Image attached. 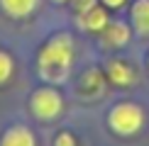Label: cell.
I'll use <instances>...</instances> for the list:
<instances>
[{
    "label": "cell",
    "instance_id": "1",
    "mask_svg": "<svg viewBox=\"0 0 149 146\" xmlns=\"http://www.w3.org/2000/svg\"><path fill=\"white\" fill-rule=\"evenodd\" d=\"M73 66V41L69 34L54 36L39 51V76L49 83H64Z\"/></svg>",
    "mask_w": 149,
    "mask_h": 146
},
{
    "label": "cell",
    "instance_id": "2",
    "mask_svg": "<svg viewBox=\"0 0 149 146\" xmlns=\"http://www.w3.org/2000/svg\"><path fill=\"white\" fill-rule=\"evenodd\" d=\"M110 127L122 134V136H130V134L139 132L142 129V122H144V112L132 105V102H122V105H115L110 110Z\"/></svg>",
    "mask_w": 149,
    "mask_h": 146
},
{
    "label": "cell",
    "instance_id": "3",
    "mask_svg": "<svg viewBox=\"0 0 149 146\" xmlns=\"http://www.w3.org/2000/svg\"><path fill=\"white\" fill-rule=\"evenodd\" d=\"M32 112L42 119H54L61 112V95L54 88H39L32 95Z\"/></svg>",
    "mask_w": 149,
    "mask_h": 146
},
{
    "label": "cell",
    "instance_id": "4",
    "mask_svg": "<svg viewBox=\"0 0 149 146\" xmlns=\"http://www.w3.org/2000/svg\"><path fill=\"white\" fill-rule=\"evenodd\" d=\"M130 41V27L125 22H108L103 29V44L105 46H125Z\"/></svg>",
    "mask_w": 149,
    "mask_h": 146
},
{
    "label": "cell",
    "instance_id": "5",
    "mask_svg": "<svg viewBox=\"0 0 149 146\" xmlns=\"http://www.w3.org/2000/svg\"><path fill=\"white\" fill-rule=\"evenodd\" d=\"M105 76H108L115 85H132V81H134L132 68H130L125 61H120V59H113L108 66H105Z\"/></svg>",
    "mask_w": 149,
    "mask_h": 146
},
{
    "label": "cell",
    "instance_id": "6",
    "mask_svg": "<svg viewBox=\"0 0 149 146\" xmlns=\"http://www.w3.org/2000/svg\"><path fill=\"white\" fill-rule=\"evenodd\" d=\"M0 146H37V144H34V134L27 127L15 124L3 134V144Z\"/></svg>",
    "mask_w": 149,
    "mask_h": 146
},
{
    "label": "cell",
    "instance_id": "7",
    "mask_svg": "<svg viewBox=\"0 0 149 146\" xmlns=\"http://www.w3.org/2000/svg\"><path fill=\"white\" fill-rule=\"evenodd\" d=\"M81 24H83L86 29H91V32L105 29V27H108V17H105V10H100V8H95V5H93L91 10L81 12Z\"/></svg>",
    "mask_w": 149,
    "mask_h": 146
},
{
    "label": "cell",
    "instance_id": "8",
    "mask_svg": "<svg viewBox=\"0 0 149 146\" xmlns=\"http://www.w3.org/2000/svg\"><path fill=\"white\" fill-rule=\"evenodd\" d=\"M132 22L139 34H149V0H137L132 8Z\"/></svg>",
    "mask_w": 149,
    "mask_h": 146
},
{
    "label": "cell",
    "instance_id": "9",
    "mask_svg": "<svg viewBox=\"0 0 149 146\" xmlns=\"http://www.w3.org/2000/svg\"><path fill=\"white\" fill-rule=\"evenodd\" d=\"M3 10L12 17H24L37 8V0H0Z\"/></svg>",
    "mask_w": 149,
    "mask_h": 146
},
{
    "label": "cell",
    "instance_id": "10",
    "mask_svg": "<svg viewBox=\"0 0 149 146\" xmlns=\"http://www.w3.org/2000/svg\"><path fill=\"white\" fill-rule=\"evenodd\" d=\"M81 93H86V95H95V93H100L103 90V73L100 71H88V73H83V78H81Z\"/></svg>",
    "mask_w": 149,
    "mask_h": 146
},
{
    "label": "cell",
    "instance_id": "11",
    "mask_svg": "<svg viewBox=\"0 0 149 146\" xmlns=\"http://www.w3.org/2000/svg\"><path fill=\"white\" fill-rule=\"evenodd\" d=\"M12 76V59L5 51H0V83H5Z\"/></svg>",
    "mask_w": 149,
    "mask_h": 146
},
{
    "label": "cell",
    "instance_id": "12",
    "mask_svg": "<svg viewBox=\"0 0 149 146\" xmlns=\"http://www.w3.org/2000/svg\"><path fill=\"white\" fill-rule=\"evenodd\" d=\"M54 146H76V141H73V136L69 132H61L56 136V144H54Z\"/></svg>",
    "mask_w": 149,
    "mask_h": 146
},
{
    "label": "cell",
    "instance_id": "13",
    "mask_svg": "<svg viewBox=\"0 0 149 146\" xmlns=\"http://www.w3.org/2000/svg\"><path fill=\"white\" fill-rule=\"evenodd\" d=\"M105 5H108V8H120L122 3H125V0H103Z\"/></svg>",
    "mask_w": 149,
    "mask_h": 146
},
{
    "label": "cell",
    "instance_id": "14",
    "mask_svg": "<svg viewBox=\"0 0 149 146\" xmlns=\"http://www.w3.org/2000/svg\"><path fill=\"white\" fill-rule=\"evenodd\" d=\"M59 3H61V0H59Z\"/></svg>",
    "mask_w": 149,
    "mask_h": 146
}]
</instances>
